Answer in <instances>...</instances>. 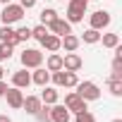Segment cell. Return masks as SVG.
Here are the masks:
<instances>
[{
    "label": "cell",
    "mask_w": 122,
    "mask_h": 122,
    "mask_svg": "<svg viewBox=\"0 0 122 122\" xmlns=\"http://www.w3.org/2000/svg\"><path fill=\"white\" fill-rule=\"evenodd\" d=\"M50 79L55 86H65V89H74L79 77L77 72H67V70H57V72H50Z\"/></svg>",
    "instance_id": "cell-1"
},
{
    "label": "cell",
    "mask_w": 122,
    "mask_h": 122,
    "mask_svg": "<svg viewBox=\"0 0 122 122\" xmlns=\"http://www.w3.org/2000/svg\"><path fill=\"white\" fill-rule=\"evenodd\" d=\"M41 105H43V103H41V98H38V96H26V98H24V103H22V108H24L29 115H36V110H38Z\"/></svg>",
    "instance_id": "cell-18"
},
{
    "label": "cell",
    "mask_w": 122,
    "mask_h": 122,
    "mask_svg": "<svg viewBox=\"0 0 122 122\" xmlns=\"http://www.w3.org/2000/svg\"><path fill=\"white\" fill-rule=\"evenodd\" d=\"M79 46H81V41H79V36H74V34H67V36L60 38V48H65L67 53H77Z\"/></svg>",
    "instance_id": "cell-13"
},
{
    "label": "cell",
    "mask_w": 122,
    "mask_h": 122,
    "mask_svg": "<svg viewBox=\"0 0 122 122\" xmlns=\"http://www.w3.org/2000/svg\"><path fill=\"white\" fill-rule=\"evenodd\" d=\"M65 108L70 110V112H79V110H89L86 108V101L77 93V91H70L67 96H65Z\"/></svg>",
    "instance_id": "cell-6"
},
{
    "label": "cell",
    "mask_w": 122,
    "mask_h": 122,
    "mask_svg": "<svg viewBox=\"0 0 122 122\" xmlns=\"http://www.w3.org/2000/svg\"><path fill=\"white\" fill-rule=\"evenodd\" d=\"M41 89H43V91H41L38 98H41L43 105H53V103H57V98H60V91H57V89H53V86H48V84L41 86Z\"/></svg>",
    "instance_id": "cell-12"
},
{
    "label": "cell",
    "mask_w": 122,
    "mask_h": 122,
    "mask_svg": "<svg viewBox=\"0 0 122 122\" xmlns=\"http://www.w3.org/2000/svg\"><path fill=\"white\" fill-rule=\"evenodd\" d=\"M84 67V60L77 55V53H67L65 57H62V70H67V72H79Z\"/></svg>",
    "instance_id": "cell-9"
},
{
    "label": "cell",
    "mask_w": 122,
    "mask_h": 122,
    "mask_svg": "<svg viewBox=\"0 0 122 122\" xmlns=\"http://www.w3.org/2000/svg\"><path fill=\"white\" fill-rule=\"evenodd\" d=\"M77 93L89 103V101H98L101 98V89H98V84H93V81H77Z\"/></svg>",
    "instance_id": "cell-4"
},
{
    "label": "cell",
    "mask_w": 122,
    "mask_h": 122,
    "mask_svg": "<svg viewBox=\"0 0 122 122\" xmlns=\"http://www.w3.org/2000/svg\"><path fill=\"white\" fill-rule=\"evenodd\" d=\"M22 17H24V7L12 5V3H7L3 7V12H0V22L3 24H17V22H22Z\"/></svg>",
    "instance_id": "cell-3"
},
{
    "label": "cell",
    "mask_w": 122,
    "mask_h": 122,
    "mask_svg": "<svg viewBox=\"0 0 122 122\" xmlns=\"http://www.w3.org/2000/svg\"><path fill=\"white\" fill-rule=\"evenodd\" d=\"M60 3H65V0H60Z\"/></svg>",
    "instance_id": "cell-39"
},
{
    "label": "cell",
    "mask_w": 122,
    "mask_h": 122,
    "mask_svg": "<svg viewBox=\"0 0 122 122\" xmlns=\"http://www.w3.org/2000/svg\"><path fill=\"white\" fill-rule=\"evenodd\" d=\"M41 46H43L48 53H57V50H60V36H55V34H48V36L41 41Z\"/></svg>",
    "instance_id": "cell-17"
},
{
    "label": "cell",
    "mask_w": 122,
    "mask_h": 122,
    "mask_svg": "<svg viewBox=\"0 0 122 122\" xmlns=\"http://www.w3.org/2000/svg\"><path fill=\"white\" fill-rule=\"evenodd\" d=\"M19 5H22L24 10H31V7L36 5V0H19Z\"/></svg>",
    "instance_id": "cell-31"
},
{
    "label": "cell",
    "mask_w": 122,
    "mask_h": 122,
    "mask_svg": "<svg viewBox=\"0 0 122 122\" xmlns=\"http://www.w3.org/2000/svg\"><path fill=\"white\" fill-rule=\"evenodd\" d=\"M108 89H110L112 96H117V98L122 96V81L120 79H108Z\"/></svg>",
    "instance_id": "cell-24"
},
{
    "label": "cell",
    "mask_w": 122,
    "mask_h": 122,
    "mask_svg": "<svg viewBox=\"0 0 122 122\" xmlns=\"http://www.w3.org/2000/svg\"><path fill=\"white\" fill-rule=\"evenodd\" d=\"M48 81H50V72H48L46 67H36L34 74H31V84H36V86H46Z\"/></svg>",
    "instance_id": "cell-14"
},
{
    "label": "cell",
    "mask_w": 122,
    "mask_h": 122,
    "mask_svg": "<svg viewBox=\"0 0 122 122\" xmlns=\"http://www.w3.org/2000/svg\"><path fill=\"white\" fill-rule=\"evenodd\" d=\"M19 60H22V67H24V70H36V67L43 65V53H41L38 48H26Z\"/></svg>",
    "instance_id": "cell-2"
},
{
    "label": "cell",
    "mask_w": 122,
    "mask_h": 122,
    "mask_svg": "<svg viewBox=\"0 0 122 122\" xmlns=\"http://www.w3.org/2000/svg\"><path fill=\"white\" fill-rule=\"evenodd\" d=\"M48 31H50V34H55V36H60V38H62V36H67V34H72V24H70L67 19H62V17H57L55 22H50V24H48Z\"/></svg>",
    "instance_id": "cell-8"
},
{
    "label": "cell",
    "mask_w": 122,
    "mask_h": 122,
    "mask_svg": "<svg viewBox=\"0 0 122 122\" xmlns=\"http://www.w3.org/2000/svg\"><path fill=\"white\" fill-rule=\"evenodd\" d=\"M84 15H86V12H81V10H74V7H67V17H65V19H67L70 24H79V22L84 19Z\"/></svg>",
    "instance_id": "cell-20"
},
{
    "label": "cell",
    "mask_w": 122,
    "mask_h": 122,
    "mask_svg": "<svg viewBox=\"0 0 122 122\" xmlns=\"http://www.w3.org/2000/svg\"><path fill=\"white\" fill-rule=\"evenodd\" d=\"M48 34H50V31H48V26H46V24H38V26H34V29H31V38H36L38 43H41Z\"/></svg>",
    "instance_id": "cell-22"
},
{
    "label": "cell",
    "mask_w": 122,
    "mask_h": 122,
    "mask_svg": "<svg viewBox=\"0 0 122 122\" xmlns=\"http://www.w3.org/2000/svg\"><path fill=\"white\" fill-rule=\"evenodd\" d=\"M34 117H36L38 122H50V108H48V105H41Z\"/></svg>",
    "instance_id": "cell-25"
},
{
    "label": "cell",
    "mask_w": 122,
    "mask_h": 122,
    "mask_svg": "<svg viewBox=\"0 0 122 122\" xmlns=\"http://www.w3.org/2000/svg\"><path fill=\"white\" fill-rule=\"evenodd\" d=\"M74 122H96V117L89 110H79V112H74Z\"/></svg>",
    "instance_id": "cell-26"
},
{
    "label": "cell",
    "mask_w": 122,
    "mask_h": 122,
    "mask_svg": "<svg viewBox=\"0 0 122 122\" xmlns=\"http://www.w3.org/2000/svg\"><path fill=\"white\" fill-rule=\"evenodd\" d=\"M112 122H122V120H120V117H115V120H112Z\"/></svg>",
    "instance_id": "cell-37"
},
{
    "label": "cell",
    "mask_w": 122,
    "mask_h": 122,
    "mask_svg": "<svg viewBox=\"0 0 122 122\" xmlns=\"http://www.w3.org/2000/svg\"><path fill=\"white\" fill-rule=\"evenodd\" d=\"M46 70H48V72L62 70V55H60V53H50L48 60H46Z\"/></svg>",
    "instance_id": "cell-16"
},
{
    "label": "cell",
    "mask_w": 122,
    "mask_h": 122,
    "mask_svg": "<svg viewBox=\"0 0 122 122\" xmlns=\"http://www.w3.org/2000/svg\"><path fill=\"white\" fill-rule=\"evenodd\" d=\"M5 91H7V84H5L3 79H0V98H3V96H5Z\"/></svg>",
    "instance_id": "cell-32"
},
{
    "label": "cell",
    "mask_w": 122,
    "mask_h": 122,
    "mask_svg": "<svg viewBox=\"0 0 122 122\" xmlns=\"http://www.w3.org/2000/svg\"><path fill=\"white\" fill-rule=\"evenodd\" d=\"M0 43H7V46H19L22 41L17 38V34H15V29H12V24H3L0 26Z\"/></svg>",
    "instance_id": "cell-10"
},
{
    "label": "cell",
    "mask_w": 122,
    "mask_h": 122,
    "mask_svg": "<svg viewBox=\"0 0 122 122\" xmlns=\"http://www.w3.org/2000/svg\"><path fill=\"white\" fill-rule=\"evenodd\" d=\"M70 7H74V10H81V12H86V7H89V0H70Z\"/></svg>",
    "instance_id": "cell-28"
},
{
    "label": "cell",
    "mask_w": 122,
    "mask_h": 122,
    "mask_svg": "<svg viewBox=\"0 0 122 122\" xmlns=\"http://www.w3.org/2000/svg\"><path fill=\"white\" fill-rule=\"evenodd\" d=\"M3 98H7V105H10L12 110H19L22 103H24V93H22V89H17V86H10Z\"/></svg>",
    "instance_id": "cell-7"
},
{
    "label": "cell",
    "mask_w": 122,
    "mask_h": 122,
    "mask_svg": "<svg viewBox=\"0 0 122 122\" xmlns=\"http://www.w3.org/2000/svg\"><path fill=\"white\" fill-rule=\"evenodd\" d=\"M89 24H91V29H96V31L108 29V26H110V12H108V10H96V12H91Z\"/></svg>",
    "instance_id": "cell-5"
},
{
    "label": "cell",
    "mask_w": 122,
    "mask_h": 122,
    "mask_svg": "<svg viewBox=\"0 0 122 122\" xmlns=\"http://www.w3.org/2000/svg\"><path fill=\"white\" fill-rule=\"evenodd\" d=\"M0 122H12V120H10L7 115H0Z\"/></svg>",
    "instance_id": "cell-34"
},
{
    "label": "cell",
    "mask_w": 122,
    "mask_h": 122,
    "mask_svg": "<svg viewBox=\"0 0 122 122\" xmlns=\"http://www.w3.org/2000/svg\"><path fill=\"white\" fill-rule=\"evenodd\" d=\"M79 41H81V43L93 46V43H98V41H101V31H96V29H91V26H89V29L81 34V38H79Z\"/></svg>",
    "instance_id": "cell-19"
},
{
    "label": "cell",
    "mask_w": 122,
    "mask_h": 122,
    "mask_svg": "<svg viewBox=\"0 0 122 122\" xmlns=\"http://www.w3.org/2000/svg\"><path fill=\"white\" fill-rule=\"evenodd\" d=\"M108 79H120V81H122V72H112Z\"/></svg>",
    "instance_id": "cell-33"
},
{
    "label": "cell",
    "mask_w": 122,
    "mask_h": 122,
    "mask_svg": "<svg viewBox=\"0 0 122 122\" xmlns=\"http://www.w3.org/2000/svg\"><path fill=\"white\" fill-rule=\"evenodd\" d=\"M0 3H3V5H7V3H12V0H0Z\"/></svg>",
    "instance_id": "cell-36"
},
{
    "label": "cell",
    "mask_w": 122,
    "mask_h": 122,
    "mask_svg": "<svg viewBox=\"0 0 122 122\" xmlns=\"http://www.w3.org/2000/svg\"><path fill=\"white\" fill-rule=\"evenodd\" d=\"M15 34H17L19 41H29L31 38V29L29 26H19V29H15Z\"/></svg>",
    "instance_id": "cell-27"
},
{
    "label": "cell",
    "mask_w": 122,
    "mask_h": 122,
    "mask_svg": "<svg viewBox=\"0 0 122 122\" xmlns=\"http://www.w3.org/2000/svg\"><path fill=\"white\" fill-rule=\"evenodd\" d=\"M12 50H15L12 46H7V43H0V53H3V57H5V60H10V57H12Z\"/></svg>",
    "instance_id": "cell-29"
},
{
    "label": "cell",
    "mask_w": 122,
    "mask_h": 122,
    "mask_svg": "<svg viewBox=\"0 0 122 122\" xmlns=\"http://www.w3.org/2000/svg\"><path fill=\"white\" fill-rule=\"evenodd\" d=\"M3 60H5V57H3V53H0V62H3Z\"/></svg>",
    "instance_id": "cell-38"
},
{
    "label": "cell",
    "mask_w": 122,
    "mask_h": 122,
    "mask_svg": "<svg viewBox=\"0 0 122 122\" xmlns=\"http://www.w3.org/2000/svg\"><path fill=\"white\" fill-rule=\"evenodd\" d=\"M5 77V70H3V65H0V79H3Z\"/></svg>",
    "instance_id": "cell-35"
},
{
    "label": "cell",
    "mask_w": 122,
    "mask_h": 122,
    "mask_svg": "<svg viewBox=\"0 0 122 122\" xmlns=\"http://www.w3.org/2000/svg\"><path fill=\"white\" fill-rule=\"evenodd\" d=\"M101 41H103L105 48H115V46H120V36H117V34H101Z\"/></svg>",
    "instance_id": "cell-23"
},
{
    "label": "cell",
    "mask_w": 122,
    "mask_h": 122,
    "mask_svg": "<svg viewBox=\"0 0 122 122\" xmlns=\"http://www.w3.org/2000/svg\"><path fill=\"white\" fill-rule=\"evenodd\" d=\"M50 122H70V110L60 103H53L50 108Z\"/></svg>",
    "instance_id": "cell-11"
},
{
    "label": "cell",
    "mask_w": 122,
    "mask_h": 122,
    "mask_svg": "<svg viewBox=\"0 0 122 122\" xmlns=\"http://www.w3.org/2000/svg\"><path fill=\"white\" fill-rule=\"evenodd\" d=\"M57 19V12L53 10V7H46V10H41V24H50V22H55Z\"/></svg>",
    "instance_id": "cell-21"
},
{
    "label": "cell",
    "mask_w": 122,
    "mask_h": 122,
    "mask_svg": "<svg viewBox=\"0 0 122 122\" xmlns=\"http://www.w3.org/2000/svg\"><path fill=\"white\" fill-rule=\"evenodd\" d=\"M29 84H31V74H29L26 70H19V72L12 74V86H17V89H26Z\"/></svg>",
    "instance_id": "cell-15"
},
{
    "label": "cell",
    "mask_w": 122,
    "mask_h": 122,
    "mask_svg": "<svg viewBox=\"0 0 122 122\" xmlns=\"http://www.w3.org/2000/svg\"><path fill=\"white\" fill-rule=\"evenodd\" d=\"M112 72H122V55L112 57Z\"/></svg>",
    "instance_id": "cell-30"
}]
</instances>
